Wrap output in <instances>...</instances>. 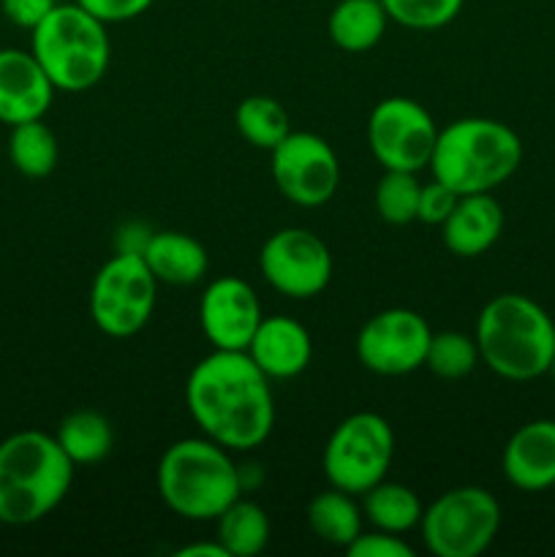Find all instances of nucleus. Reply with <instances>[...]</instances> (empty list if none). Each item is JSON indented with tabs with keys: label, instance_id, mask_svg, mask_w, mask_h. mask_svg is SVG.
<instances>
[{
	"label": "nucleus",
	"instance_id": "obj_4",
	"mask_svg": "<svg viewBox=\"0 0 555 557\" xmlns=\"http://www.w3.org/2000/svg\"><path fill=\"white\" fill-rule=\"evenodd\" d=\"M156 484L163 506L190 522H215L245 493L232 451L205 435L169 446L158 462Z\"/></svg>",
	"mask_w": 555,
	"mask_h": 557
},
{
	"label": "nucleus",
	"instance_id": "obj_31",
	"mask_svg": "<svg viewBox=\"0 0 555 557\" xmlns=\"http://www.w3.org/2000/svg\"><path fill=\"white\" fill-rule=\"evenodd\" d=\"M457 199L460 196L452 188H446L441 180H430L428 185H422V194H419V210L417 221L428 223V226H441V223L449 218V212L455 210Z\"/></svg>",
	"mask_w": 555,
	"mask_h": 557
},
{
	"label": "nucleus",
	"instance_id": "obj_9",
	"mask_svg": "<svg viewBox=\"0 0 555 557\" xmlns=\"http://www.w3.org/2000/svg\"><path fill=\"white\" fill-rule=\"evenodd\" d=\"M158 281L139 253H114L90 286V319L103 335H136L156 310Z\"/></svg>",
	"mask_w": 555,
	"mask_h": 557
},
{
	"label": "nucleus",
	"instance_id": "obj_19",
	"mask_svg": "<svg viewBox=\"0 0 555 557\" xmlns=\"http://www.w3.org/2000/svg\"><path fill=\"white\" fill-rule=\"evenodd\" d=\"M141 259L147 261L156 281L166 286H194L207 275V267H210L205 245L183 232L150 234Z\"/></svg>",
	"mask_w": 555,
	"mask_h": 557
},
{
	"label": "nucleus",
	"instance_id": "obj_14",
	"mask_svg": "<svg viewBox=\"0 0 555 557\" xmlns=\"http://www.w3.org/2000/svg\"><path fill=\"white\" fill-rule=\"evenodd\" d=\"M261 319L259 297L243 277H215L201 294L199 324L215 351H248Z\"/></svg>",
	"mask_w": 555,
	"mask_h": 557
},
{
	"label": "nucleus",
	"instance_id": "obj_30",
	"mask_svg": "<svg viewBox=\"0 0 555 557\" xmlns=\"http://www.w3.org/2000/svg\"><path fill=\"white\" fill-rule=\"evenodd\" d=\"M351 557H414V547L397 533L386 531H368L359 533L351 544L346 547Z\"/></svg>",
	"mask_w": 555,
	"mask_h": 557
},
{
	"label": "nucleus",
	"instance_id": "obj_25",
	"mask_svg": "<svg viewBox=\"0 0 555 557\" xmlns=\"http://www.w3.org/2000/svg\"><path fill=\"white\" fill-rule=\"evenodd\" d=\"M9 158L11 166L25 174V177H49L60 158L58 136L44 120H27V123L11 125Z\"/></svg>",
	"mask_w": 555,
	"mask_h": 557
},
{
	"label": "nucleus",
	"instance_id": "obj_24",
	"mask_svg": "<svg viewBox=\"0 0 555 557\" xmlns=\"http://www.w3.org/2000/svg\"><path fill=\"white\" fill-rule=\"evenodd\" d=\"M215 522L218 542L229 557H256L270 542V517L254 500L237 498Z\"/></svg>",
	"mask_w": 555,
	"mask_h": 557
},
{
	"label": "nucleus",
	"instance_id": "obj_26",
	"mask_svg": "<svg viewBox=\"0 0 555 557\" xmlns=\"http://www.w3.org/2000/svg\"><path fill=\"white\" fill-rule=\"evenodd\" d=\"M234 125H237L239 136H243L248 145L267 152L275 150V147L292 134L288 112L283 109L281 101H275V98L270 96L243 98L237 112H234Z\"/></svg>",
	"mask_w": 555,
	"mask_h": 557
},
{
	"label": "nucleus",
	"instance_id": "obj_20",
	"mask_svg": "<svg viewBox=\"0 0 555 557\" xmlns=\"http://www.w3.org/2000/svg\"><path fill=\"white\" fill-rule=\"evenodd\" d=\"M390 16L381 0H341L332 9L326 30L343 52H368L384 38Z\"/></svg>",
	"mask_w": 555,
	"mask_h": 557
},
{
	"label": "nucleus",
	"instance_id": "obj_2",
	"mask_svg": "<svg viewBox=\"0 0 555 557\" xmlns=\"http://www.w3.org/2000/svg\"><path fill=\"white\" fill-rule=\"evenodd\" d=\"M74 468L58 438L41 430L0 441V522L25 528L52 515L69 495Z\"/></svg>",
	"mask_w": 555,
	"mask_h": 557
},
{
	"label": "nucleus",
	"instance_id": "obj_36",
	"mask_svg": "<svg viewBox=\"0 0 555 557\" xmlns=\"http://www.w3.org/2000/svg\"><path fill=\"white\" fill-rule=\"evenodd\" d=\"M550 375H553V384H555V359H553V364H550V370H547Z\"/></svg>",
	"mask_w": 555,
	"mask_h": 557
},
{
	"label": "nucleus",
	"instance_id": "obj_27",
	"mask_svg": "<svg viewBox=\"0 0 555 557\" xmlns=\"http://www.w3.org/2000/svg\"><path fill=\"white\" fill-rule=\"evenodd\" d=\"M419 194L422 183L414 172H397V169H384L379 185H375V212L381 221L392 226H408L417 221Z\"/></svg>",
	"mask_w": 555,
	"mask_h": 557
},
{
	"label": "nucleus",
	"instance_id": "obj_1",
	"mask_svg": "<svg viewBox=\"0 0 555 557\" xmlns=\"http://www.w3.org/2000/svg\"><path fill=\"white\" fill-rule=\"evenodd\" d=\"M185 406L201 435L229 451H250L275 428L270 379L248 351H215L185 381Z\"/></svg>",
	"mask_w": 555,
	"mask_h": 557
},
{
	"label": "nucleus",
	"instance_id": "obj_10",
	"mask_svg": "<svg viewBox=\"0 0 555 557\" xmlns=\"http://www.w3.org/2000/svg\"><path fill=\"white\" fill-rule=\"evenodd\" d=\"M439 125L419 101L406 96L384 98L368 120V145L375 161L397 172H422L430 166Z\"/></svg>",
	"mask_w": 555,
	"mask_h": 557
},
{
	"label": "nucleus",
	"instance_id": "obj_3",
	"mask_svg": "<svg viewBox=\"0 0 555 557\" xmlns=\"http://www.w3.org/2000/svg\"><path fill=\"white\" fill-rule=\"evenodd\" d=\"M473 341L479 362L506 381L539 379L555 359V324L526 294H498L482 308Z\"/></svg>",
	"mask_w": 555,
	"mask_h": 557
},
{
	"label": "nucleus",
	"instance_id": "obj_6",
	"mask_svg": "<svg viewBox=\"0 0 555 557\" xmlns=\"http://www.w3.org/2000/svg\"><path fill=\"white\" fill-rule=\"evenodd\" d=\"M30 52L54 90L85 92L107 76L112 44L107 25L79 3H58L30 30Z\"/></svg>",
	"mask_w": 555,
	"mask_h": 557
},
{
	"label": "nucleus",
	"instance_id": "obj_35",
	"mask_svg": "<svg viewBox=\"0 0 555 557\" xmlns=\"http://www.w3.org/2000/svg\"><path fill=\"white\" fill-rule=\"evenodd\" d=\"M174 557H229L226 549H223V544L218 542H196V544H185V547H180Z\"/></svg>",
	"mask_w": 555,
	"mask_h": 557
},
{
	"label": "nucleus",
	"instance_id": "obj_11",
	"mask_svg": "<svg viewBox=\"0 0 555 557\" xmlns=\"http://www.w3.org/2000/svg\"><path fill=\"white\" fill-rule=\"evenodd\" d=\"M261 277L278 294L292 299H313L330 286L332 253L310 228L288 226L270 234L259 253Z\"/></svg>",
	"mask_w": 555,
	"mask_h": 557
},
{
	"label": "nucleus",
	"instance_id": "obj_7",
	"mask_svg": "<svg viewBox=\"0 0 555 557\" xmlns=\"http://www.w3.org/2000/svg\"><path fill=\"white\" fill-rule=\"evenodd\" d=\"M501 528V504L484 487H455L422 511L419 531L430 555L479 557L495 542Z\"/></svg>",
	"mask_w": 555,
	"mask_h": 557
},
{
	"label": "nucleus",
	"instance_id": "obj_18",
	"mask_svg": "<svg viewBox=\"0 0 555 557\" xmlns=\"http://www.w3.org/2000/svg\"><path fill=\"white\" fill-rule=\"evenodd\" d=\"M504 232V210L493 194H466L441 223V239L449 253L477 259L498 243Z\"/></svg>",
	"mask_w": 555,
	"mask_h": 557
},
{
	"label": "nucleus",
	"instance_id": "obj_23",
	"mask_svg": "<svg viewBox=\"0 0 555 557\" xmlns=\"http://www.w3.org/2000/svg\"><path fill=\"white\" fill-rule=\"evenodd\" d=\"M308 525L321 542L346 549L362 533V509L354 504V495L330 487L310 500Z\"/></svg>",
	"mask_w": 555,
	"mask_h": 557
},
{
	"label": "nucleus",
	"instance_id": "obj_22",
	"mask_svg": "<svg viewBox=\"0 0 555 557\" xmlns=\"http://www.w3.org/2000/svg\"><path fill=\"white\" fill-rule=\"evenodd\" d=\"M422 500L417 498L411 487L397 482H379L362 495V517L375 528L386 533H408L411 528H419L422 520Z\"/></svg>",
	"mask_w": 555,
	"mask_h": 557
},
{
	"label": "nucleus",
	"instance_id": "obj_32",
	"mask_svg": "<svg viewBox=\"0 0 555 557\" xmlns=\"http://www.w3.org/2000/svg\"><path fill=\"white\" fill-rule=\"evenodd\" d=\"M79 3L87 14L101 20L103 25H114V22H128L145 14L156 0H74Z\"/></svg>",
	"mask_w": 555,
	"mask_h": 557
},
{
	"label": "nucleus",
	"instance_id": "obj_29",
	"mask_svg": "<svg viewBox=\"0 0 555 557\" xmlns=\"http://www.w3.org/2000/svg\"><path fill=\"white\" fill-rule=\"evenodd\" d=\"M466 0H381L390 22L408 30H439L457 20Z\"/></svg>",
	"mask_w": 555,
	"mask_h": 557
},
{
	"label": "nucleus",
	"instance_id": "obj_34",
	"mask_svg": "<svg viewBox=\"0 0 555 557\" xmlns=\"http://www.w3.org/2000/svg\"><path fill=\"white\" fill-rule=\"evenodd\" d=\"M150 228L139 226V223H125L118 232V253H139L145 250L147 239H150Z\"/></svg>",
	"mask_w": 555,
	"mask_h": 557
},
{
	"label": "nucleus",
	"instance_id": "obj_16",
	"mask_svg": "<svg viewBox=\"0 0 555 557\" xmlns=\"http://www.w3.org/2000/svg\"><path fill=\"white\" fill-rule=\"evenodd\" d=\"M504 476L511 487L522 493H542L555 487V422L553 419H533L511 433L506 441Z\"/></svg>",
	"mask_w": 555,
	"mask_h": 557
},
{
	"label": "nucleus",
	"instance_id": "obj_12",
	"mask_svg": "<svg viewBox=\"0 0 555 557\" xmlns=\"http://www.w3.org/2000/svg\"><path fill=\"white\" fill-rule=\"evenodd\" d=\"M272 156V180L297 207H321L341 185V163L330 141L310 131H292Z\"/></svg>",
	"mask_w": 555,
	"mask_h": 557
},
{
	"label": "nucleus",
	"instance_id": "obj_8",
	"mask_svg": "<svg viewBox=\"0 0 555 557\" xmlns=\"http://www.w3.org/2000/svg\"><path fill=\"white\" fill-rule=\"evenodd\" d=\"M395 457V433L381 413L359 411L332 430L321 468L330 487L348 495H365L384 482Z\"/></svg>",
	"mask_w": 555,
	"mask_h": 557
},
{
	"label": "nucleus",
	"instance_id": "obj_17",
	"mask_svg": "<svg viewBox=\"0 0 555 557\" xmlns=\"http://www.w3.org/2000/svg\"><path fill=\"white\" fill-rule=\"evenodd\" d=\"M248 357L270 381H286L308 370L313 359V341L292 315H264L256 335L250 337Z\"/></svg>",
	"mask_w": 555,
	"mask_h": 557
},
{
	"label": "nucleus",
	"instance_id": "obj_33",
	"mask_svg": "<svg viewBox=\"0 0 555 557\" xmlns=\"http://www.w3.org/2000/svg\"><path fill=\"white\" fill-rule=\"evenodd\" d=\"M54 5H58V0H0L5 20L16 27H25V30H33L38 22L47 20Z\"/></svg>",
	"mask_w": 555,
	"mask_h": 557
},
{
	"label": "nucleus",
	"instance_id": "obj_28",
	"mask_svg": "<svg viewBox=\"0 0 555 557\" xmlns=\"http://www.w3.org/2000/svg\"><path fill=\"white\" fill-rule=\"evenodd\" d=\"M479 364L477 341L466 332H433L424 368L444 381H460Z\"/></svg>",
	"mask_w": 555,
	"mask_h": 557
},
{
	"label": "nucleus",
	"instance_id": "obj_13",
	"mask_svg": "<svg viewBox=\"0 0 555 557\" xmlns=\"http://www.w3.org/2000/svg\"><path fill=\"white\" fill-rule=\"evenodd\" d=\"M430 337V324L417 310H381L359 330L357 359L375 375H408L424 368Z\"/></svg>",
	"mask_w": 555,
	"mask_h": 557
},
{
	"label": "nucleus",
	"instance_id": "obj_5",
	"mask_svg": "<svg viewBox=\"0 0 555 557\" xmlns=\"http://www.w3.org/2000/svg\"><path fill=\"white\" fill-rule=\"evenodd\" d=\"M522 141L506 123L462 117L439 131L430 172L435 180L466 194H493L520 169Z\"/></svg>",
	"mask_w": 555,
	"mask_h": 557
},
{
	"label": "nucleus",
	"instance_id": "obj_21",
	"mask_svg": "<svg viewBox=\"0 0 555 557\" xmlns=\"http://www.w3.org/2000/svg\"><path fill=\"white\" fill-rule=\"evenodd\" d=\"M54 438L74 466H96V462L107 460L112 451L114 430L103 413L92 411V408H79V411L63 417Z\"/></svg>",
	"mask_w": 555,
	"mask_h": 557
},
{
	"label": "nucleus",
	"instance_id": "obj_15",
	"mask_svg": "<svg viewBox=\"0 0 555 557\" xmlns=\"http://www.w3.org/2000/svg\"><path fill=\"white\" fill-rule=\"evenodd\" d=\"M54 92L30 49H0V123L11 128L27 120H44Z\"/></svg>",
	"mask_w": 555,
	"mask_h": 557
}]
</instances>
